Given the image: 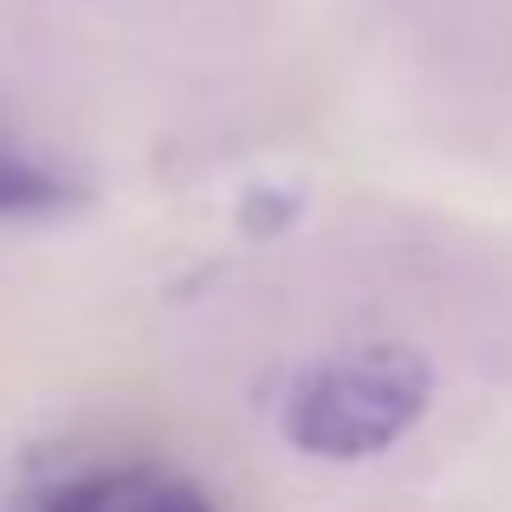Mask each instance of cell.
Masks as SVG:
<instances>
[{
  "label": "cell",
  "instance_id": "6da1fadb",
  "mask_svg": "<svg viewBox=\"0 0 512 512\" xmlns=\"http://www.w3.org/2000/svg\"><path fill=\"white\" fill-rule=\"evenodd\" d=\"M428 363L409 344H370L325 357L286 389L279 428L299 454L318 461H370L389 441L409 435L428 409Z\"/></svg>",
  "mask_w": 512,
  "mask_h": 512
},
{
  "label": "cell",
  "instance_id": "7a4b0ae2",
  "mask_svg": "<svg viewBox=\"0 0 512 512\" xmlns=\"http://www.w3.org/2000/svg\"><path fill=\"white\" fill-rule=\"evenodd\" d=\"M33 512H214V500L169 467H91L39 493Z\"/></svg>",
  "mask_w": 512,
  "mask_h": 512
},
{
  "label": "cell",
  "instance_id": "3957f363",
  "mask_svg": "<svg viewBox=\"0 0 512 512\" xmlns=\"http://www.w3.org/2000/svg\"><path fill=\"white\" fill-rule=\"evenodd\" d=\"M39 201H52V182L39 169L13 163V156H0V208H39Z\"/></svg>",
  "mask_w": 512,
  "mask_h": 512
}]
</instances>
